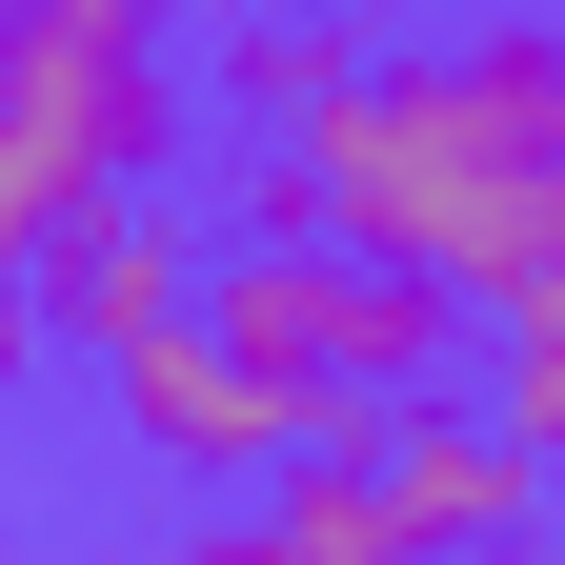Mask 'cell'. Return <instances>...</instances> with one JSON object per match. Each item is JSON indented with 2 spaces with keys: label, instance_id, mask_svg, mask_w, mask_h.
<instances>
[{
  "label": "cell",
  "instance_id": "ba28073f",
  "mask_svg": "<svg viewBox=\"0 0 565 565\" xmlns=\"http://www.w3.org/2000/svg\"><path fill=\"white\" fill-rule=\"evenodd\" d=\"M484 424H505L525 465L565 445V323H484Z\"/></svg>",
  "mask_w": 565,
  "mask_h": 565
},
{
  "label": "cell",
  "instance_id": "6da1fadb",
  "mask_svg": "<svg viewBox=\"0 0 565 565\" xmlns=\"http://www.w3.org/2000/svg\"><path fill=\"white\" fill-rule=\"evenodd\" d=\"M282 162H303V243L445 282L465 323H565V41L525 0L364 21L323 121H282Z\"/></svg>",
  "mask_w": 565,
  "mask_h": 565
},
{
  "label": "cell",
  "instance_id": "7a4b0ae2",
  "mask_svg": "<svg viewBox=\"0 0 565 565\" xmlns=\"http://www.w3.org/2000/svg\"><path fill=\"white\" fill-rule=\"evenodd\" d=\"M182 41L162 0H0V263H41L82 202H141L182 162Z\"/></svg>",
  "mask_w": 565,
  "mask_h": 565
},
{
  "label": "cell",
  "instance_id": "3957f363",
  "mask_svg": "<svg viewBox=\"0 0 565 565\" xmlns=\"http://www.w3.org/2000/svg\"><path fill=\"white\" fill-rule=\"evenodd\" d=\"M202 323H223L243 364H282L323 424L424 404V384L465 364V303H445V282H384V263H343V243H202Z\"/></svg>",
  "mask_w": 565,
  "mask_h": 565
},
{
  "label": "cell",
  "instance_id": "30bf717a",
  "mask_svg": "<svg viewBox=\"0 0 565 565\" xmlns=\"http://www.w3.org/2000/svg\"><path fill=\"white\" fill-rule=\"evenodd\" d=\"M21 364H41V282L0 263V384H21Z\"/></svg>",
  "mask_w": 565,
  "mask_h": 565
},
{
  "label": "cell",
  "instance_id": "5b68a950",
  "mask_svg": "<svg viewBox=\"0 0 565 565\" xmlns=\"http://www.w3.org/2000/svg\"><path fill=\"white\" fill-rule=\"evenodd\" d=\"M364 465H384V525H404V565H525V525H545V465L505 445L484 404H364Z\"/></svg>",
  "mask_w": 565,
  "mask_h": 565
},
{
  "label": "cell",
  "instance_id": "8992f818",
  "mask_svg": "<svg viewBox=\"0 0 565 565\" xmlns=\"http://www.w3.org/2000/svg\"><path fill=\"white\" fill-rule=\"evenodd\" d=\"M21 282H41V323H61V343H102V364H121V343H162V323L202 303V243L162 223V202H82Z\"/></svg>",
  "mask_w": 565,
  "mask_h": 565
},
{
  "label": "cell",
  "instance_id": "52a82bcc",
  "mask_svg": "<svg viewBox=\"0 0 565 565\" xmlns=\"http://www.w3.org/2000/svg\"><path fill=\"white\" fill-rule=\"evenodd\" d=\"M343 61H364V21H343V0H223V41H202V121H323V82H343Z\"/></svg>",
  "mask_w": 565,
  "mask_h": 565
},
{
  "label": "cell",
  "instance_id": "9c48e42d",
  "mask_svg": "<svg viewBox=\"0 0 565 565\" xmlns=\"http://www.w3.org/2000/svg\"><path fill=\"white\" fill-rule=\"evenodd\" d=\"M141 565H282V545H263V525H162Z\"/></svg>",
  "mask_w": 565,
  "mask_h": 565
},
{
  "label": "cell",
  "instance_id": "277c9868",
  "mask_svg": "<svg viewBox=\"0 0 565 565\" xmlns=\"http://www.w3.org/2000/svg\"><path fill=\"white\" fill-rule=\"evenodd\" d=\"M102 384H121V445L162 465V484H263V465H303V445H323V404L282 384V364H243L202 303H182L162 343H121Z\"/></svg>",
  "mask_w": 565,
  "mask_h": 565
}]
</instances>
